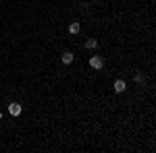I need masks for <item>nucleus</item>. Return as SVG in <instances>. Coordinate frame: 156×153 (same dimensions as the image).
I'll return each instance as SVG.
<instances>
[{
    "mask_svg": "<svg viewBox=\"0 0 156 153\" xmlns=\"http://www.w3.org/2000/svg\"><path fill=\"white\" fill-rule=\"evenodd\" d=\"M62 62H65V64H71L73 62V54L71 52H65V54H62Z\"/></svg>",
    "mask_w": 156,
    "mask_h": 153,
    "instance_id": "nucleus-4",
    "label": "nucleus"
},
{
    "mask_svg": "<svg viewBox=\"0 0 156 153\" xmlns=\"http://www.w3.org/2000/svg\"><path fill=\"white\" fill-rule=\"evenodd\" d=\"M0 120H2V112H0Z\"/></svg>",
    "mask_w": 156,
    "mask_h": 153,
    "instance_id": "nucleus-7",
    "label": "nucleus"
},
{
    "mask_svg": "<svg viewBox=\"0 0 156 153\" xmlns=\"http://www.w3.org/2000/svg\"><path fill=\"white\" fill-rule=\"evenodd\" d=\"M9 112H11V116H19L21 114V104H11L9 106Z\"/></svg>",
    "mask_w": 156,
    "mask_h": 153,
    "instance_id": "nucleus-2",
    "label": "nucleus"
},
{
    "mask_svg": "<svg viewBox=\"0 0 156 153\" xmlns=\"http://www.w3.org/2000/svg\"><path fill=\"white\" fill-rule=\"evenodd\" d=\"M125 87H127V85H125V81H117L115 83V91H117V93H123V91H125Z\"/></svg>",
    "mask_w": 156,
    "mask_h": 153,
    "instance_id": "nucleus-3",
    "label": "nucleus"
},
{
    "mask_svg": "<svg viewBox=\"0 0 156 153\" xmlns=\"http://www.w3.org/2000/svg\"><path fill=\"white\" fill-rule=\"evenodd\" d=\"M69 31L71 33H79V23H71L69 25Z\"/></svg>",
    "mask_w": 156,
    "mask_h": 153,
    "instance_id": "nucleus-5",
    "label": "nucleus"
},
{
    "mask_svg": "<svg viewBox=\"0 0 156 153\" xmlns=\"http://www.w3.org/2000/svg\"><path fill=\"white\" fill-rule=\"evenodd\" d=\"M90 66H92V68H102V66H104V60L100 58V56H92V58H90Z\"/></svg>",
    "mask_w": 156,
    "mask_h": 153,
    "instance_id": "nucleus-1",
    "label": "nucleus"
},
{
    "mask_svg": "<svg viewBox=\"0 0 156 153\" xmlns=\"http://www.w3.org/2000/svg\"><path fill=\"white\" fill-rule=\"evenodd\" d=\"M96 46H98L96 39H87V42H85V48H90V50H92V48H96Z\"/></svg>",
    "mask_w": 156,
    "mask_h": 153,
    "instance_id": "nucleus-6",
    "label": "nucleus"
}]
</instances>
